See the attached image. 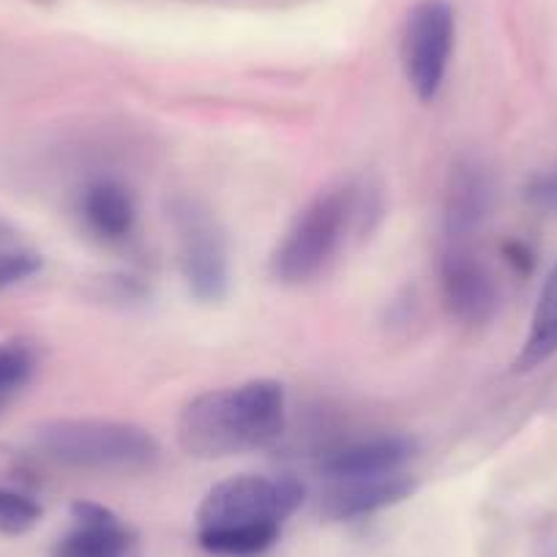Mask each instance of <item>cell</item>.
I'll return each instance as SVG.
<instances>
[{"label":"cell","mask_w":557,"mask_h":557,"mask_svg":"<svg viewBox=\"0 0 557 557\" xmlns=\"http://www.w3.org/2000/svg\"><path fill=\"white\" fill-rule=\"evenodd\" d=\"M287 430V391L257 377L197 394L178 416L181 451L195 459H227L273 446Z\"/></svg>","instance_id":"6da1fadb"},{"label":"cell","mask_w":557,"mask_h":557,"mask_svg":"<svg viewBox=\"0 0 557 557\" xmlns=\"http://www.w3.org/2000/svg\"><path fill=\"white\" fill-rule=\"evenodd\" d=\"M307 490L293 475L240 473L208 490L197 508V544L216 557H260L301 508Z\"/></svg>","instance_id":"7a4b0ae2"},{"label":"cell","mask_w":557,"mask_h":557,"mask_svg":"<svg viewBox=\"0 0 557 557\" xmlns=\"http://www.w3.org/2000/svg\"><path fill=\"white\" fill-rule=\"evenodd\" d=\"M34 448L47 462L88 473H139L162 454L151 432L112 418L47 421L36 426Z\"/></svg>","instance_id":"3957f363"},{"label":"cell","mask_w":557,"mask_h":557,"mask_svg":"<svg viewBox=\"0 0 557 557\" xmlns=\"http://www.w3.org/2000/svg\"><path fill=\"white\" fill-rule=\"evenodd\" d=\"M367 197L358 186L342 184L314 195L271 255V276L278 285H307L331 265L345 244L347 233L367 211Z\"/></svg>","instance_id":"277c9868"},{"label":"cell","mask_w":557,"mask_h":557,"mask_svg":"<svg viewBox=\"0 0 557 557\" xmlns=\"http://www.w3.org/2000/svg\"><path fill=\"white\" fill-rule=\"evenodd\" d=\"M175 260L186 290L200 304H222L230 293V240L216 213L197 197L170 202Z\"/></svg>","instance_id":"5b68a950"},{"label":"cell","mask_w":557,"mask_h":557,"mask_svg":"<svg viewBox=\"0 0 557 557\" xmlns=\"http://www.w3.org/2000/svg\"><path fill=\"white\" fill-rule=\"evenodd\" d=\"M457 47V9L451 0H418L401 28V69L418 101H435L446 85Z\"/></svg>","instance_id":"8992f818"},{"label":"cell","mask_w":557,"mask_h":557,"mask_svg":"<svg viewBox=\"0 0 557 557\" xmlns=\"http://www.w3.org/2000/svg\"><path fill=\"white\" fill-rule=\"evenodd\" d=\"M441 296L448 314L465 325H486L500 309V287L473 240H443Z\"/></svg>","instance_id":"52a82bcc"},{"label":"cell","mask_w":557,"mask_h":557,"mask_svg":"<svg viewBox=\"0 0 557 557\" xmlns=\"http://www.w3.org/2000/svg\"><path fill=\"white\" fill-rule=\"evenodd\" d=\"M418 451V443L407 435L380 432V435L352 437L325 448L318 459V475L323 481L377 479L407 470Z\"/></svg>","instance_id":"ba28073f"},{"label":"cell","mask_w":557,"mask_h":557,"mask_svg":"<svg viewBox=\"0 0 557 557\" xmlns=\"http://www.w3.org/2000/svg\"><path fill=\"white\" fill-rule=\"evenodd\" d=\"M52 557H143L139 535L101 503L77 500L72 524L58 539Z\"/></svg>","instance_id":"9c48e42d"},{"label":"cell","mask_w":557,"mask_h":557,"mask_svg":"<svg viewBox=\"0 0 557 557\" xmlns=\"http://www.w3.org/2000/svg\"><path fill=\"white\" fill-rule=\"evenodd\" d=\"M495 208V184L479 159H459L448 175L443 197V235L446 240H473L490 222Z\"/></svg>","instance_id":"30bf717a"},{"label":"cell","mask_w":557,"mask_h":557,"mask_svg":"<svg viewBox=\"0 0 557 557\" xmlns=\"http://www.w3.org/2000/svg\"><path fill=\"white\" fill-rule=\"evenodd\" d=\"M323 492L318 497V508L331 522H356L372 517L391 506H399L407 497L416 495L418 481L407 470L377 479H350V481H323Z\"/></svg>","instance_id":"8fae6325"},{"label":"cell","mask_w":557,"mask_h":557,"mask_svg":"<svg viewBox=\"0 0 557 557\" xmlns=\"http://www.w3.org/2000/svg\"><path fill=\"white\" fill-rule=\"evenodd\" d=\"M134 191L112 175H96L79 191V216L85 227L104 244H121L137 227Z\"/></svg>","instance_id":"7c38bea8"},{"label":"cell","mask_w":557,"mask_h":557,"mask_svg":"<svg viewBox=\"0 0 557 557\" xmlns=\"http://www.w3.org/2000/svg\"><path fill=\"white\" fill-rule=\"evenodd\" d=\"M557 352V260L552 265L549 276L544 278V287L535 301L533 318H530L528 336L522 342L513 369L517 372H533L541 363L549 361Z\"/></svg>","instance_id":"4fadbf2b"},{"label":"cell","mask_w":557,"mask_h":557,"mask_svg":"<svg viewBox=\"0 0 557 557\" xmlns=\"http://www.w3.org/2000/svg\"><path fill=\"white\" fill-rule=\"evenodd\" d=\"M39 356L28 339L0 342V412L34 380Z\"/></svg>","instance_id":"5bb4252c"},{"label":"cell","mask_w":557,"mask_h":557,"mask_svg":"<svg viewBox=\"0 0 557 557\" xmlns=\"http://www.w3.org/2000/svg\"><path fill=\"white\" fill-rule=\"evenodd\" d=\"M41 503L28 492L0 486V535H25L41 522Z\"/></svg>","instance_id":"9a60e30c"},{"label":"cell","mask_w":557,"mask_h":557,"mask_svg":"<svg viewBox=\"0 0 557 557\" xmlns=\"http://www.w3.org/2000/svg\"><path fill=\"white\" fill-rule=\"evenodd\" d=\"M41 268H45V260L36 251L17 249V246L14 249H0V293L12 290V287L34 278Z\"/></svg>","instance_id":"2e32d148"},{"label":"cell","mask_w":557,"mask_h":557,"mask_svg":"<svg viewBox=\"0 0 557 557\" xmlns=\"http://www.w3.org/2000/svg\"><path fill=\"white\" fill-rule=\"evenodd\" d=\"M524 200L546 216H557V164L539 170L524 184Z\"/></svg>","instance_id":"e0dca14e"},{"label":"cell","mask_w":557,"mask_h":557,"mask_svg":"<svg viewBox=\"0 0 557 557\" xmlns=\"http://www.w3.org/2000/svg\"><path fill=\"white\" fill-rule=\"evenodd\" d=\"M503 255H506V260L511 262L519 273L533 271V251H530L528 244H522V240H508V244L503 246Z\"/></svg>","instance_id":"ac0fdd59"},{"label":"cell","mask_w":557,"mask_h":557,"mask_svg":"<svg viewBox=\"0 0 557 557\" xmlns=\"http://www.w3.org/2000/svg\"><path fill=\"white\" fill-rule=\"evenodd\" d=\"M0 249H14V230L0 219Z\"/></svg>","instance_id":"d6986e66"}]
</instances>
